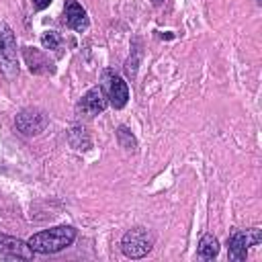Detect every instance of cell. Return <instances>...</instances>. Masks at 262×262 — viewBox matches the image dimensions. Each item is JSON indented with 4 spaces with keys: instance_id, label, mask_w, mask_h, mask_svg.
I'll list each match as a JSON object with an SVG mask.
<instances>
[{
    "instance_id": "6da1fadb",
    "label": "cell",
    "mask_w": 262,
    "mask_h": 262,
    "mask_svg": "<svg viewBox=\"0 0 262 262\" xmlns=\"http://www.w3.org/2000/svg\"><path fill=\"white\" fill-rule=\"evenodd\" d=\"M76 233L78 231L72 225H57V227L43 229V231L35 233L29 239V246L37 254H55V252L72 246L76 239Z\"/></svg>"
},
{
    "instance_id": "7a4b0ae2",
    "label": "cell",
    "mask_w": 262,
    "mask_h": 262,
    "mask_svg": "<svg viewBox=\"0 0 262 262\" xmlns=\"http://www.w3.org/2000/svg\"><path fill=\"white\" fill-rule=\"evenodd\" d=\"M154 248V237L145 227H131L121 239V250L127 258H143Z\"/></svg>"
},
{
    "instance_id": "3957f363",
    "label": "cell",
    "mask_w": 262,
    "mask_h": 262,
    "mask_svg": "<svg viewBox=\"0 0 262 262\" xmlns=\"http://www.w3.org/2000/svg\"><path fill=\"white\" fill-rule=\"evenodd\" d=\"M262 242V233L258 227L252 229H235L227 237V256L233 262H244L248 256V246H258Z\"/></svg>"
},
{
    "instance_id": "277c9868",
    "label": "cell",
    "mask_w": 262,
    "mask_h": 262,
    "mask_svg": "<svg viewBox=\"0 0 262 262\" xmlns=\"http://www.w3.org/2000/svg\"><path fill=\"white\" fill-rule=\"evenodd\" d=\"M0 70L14 78L18 74V59H16V39L12 29L6 23H0Z\"/></svg>"
},
{
    "instance_id": "5b68a950",
    "label": "cell",
    "mask_w": 262,
    "mask_h": 262,
    "mask_svg": "<svg viewBox=\"0 0 262 262\" xmlns=\"http://www.w3.org/2000/svg\"><path fill=\"white\" fill-rule=\"evenodd\" d=\"M14 123L23 135H39L49 125V117L41 108H23L16 115Z\"/></svg>"
},
{
    "instance_id": "8992f818",
    "label": "cell",
    "mask_w": 262,
    "mask_h": 262,
    "mask_svg": "<svg viewBox=\"0 0 262 262\" xmlns=\"http://www.w3.org/2000/svg\"><path fill=\"white\" fill-rule=\"evenodd\" d=\"M104 80H106V98L111 100V104L115 108H123L129 100V88H127V82L113 74V72H104Z\"/></svg>"
},
{
    "instance_id": "52a82bcc",
    "label": "cell",
    "mask_w": 262,
    "mask_h": 262,
    "mask_svg": "<svg viewBox=\"0 0 262 262\" xmlns=\"http://www.w3.org/2000/svg\"><path fill=\"white\" fill-rule=\"evenodd\" d=\"M104 108H106V96H104V92L98 86L96 88H90L82 96V100L78 102V111H82L88 117H94V115L102 113Z\"/></svg>"
},
{
    "instance_id": "ba28073f",
    "label": "cell",
    "mask_w": 262,
    "mask_h": 262,
    "mask_svg": "<svg viewBox=\"0 0 262 262\" xmlns=\"http://www.w3.org/2000/svg\"><path fill=\"white\" fill-rule=\"evenodd\" d=\"M0 252L10 258H25V260L33 258V250L29 242H23L12 235H2V233H0Z\"/></svg>"
},
{
    "instance_id": "9c48e42d",
    "label": "cell",
    "mask_w": 262,
    "mask_h": 262,
    "mask_svg": "<svg viewBox=\"0 0 262 262\" xmlns=\"http://www.w3.org/2000/svg\"><path fill=\"white\" fill-rule=\"evenodd\" d=\"M25 61L33 74H53V63L47 59L45 53H41L35 47H25Z\"/></svg>"
},
{
    "instance_id": "30bf717a",
    "label": "cell",
    "mask_w": 262,
    "mask_h": 262,
    "mask_svg": "<svg viewBox=\"0 0 262 262\" xmlns=\"http://www.w3.org/2000/svg\"><path fill=\"white\" fill-rule=\"evenodd\" d=\"M66 23L78 33L88 29V14L76 0H66Z\"/></svg>"
},
{
    "instance_id": "8fae6325",
    "label": "cell",
    "mask_w": 262,
    "mask_h": 262,
    "mask_svg": "<svg viewBox=\"0 0 262 262\" xmlns=\"http://www.w3.org/2000/svg\"><path fill=\"white\" fill-rule=\"evenodd\" d=\"M219 254V242L213 233H205L199 242V256L203 260H213Z\"/></svg>"
},
{
    "instance_id": "7c38bea8",
    "label": "cell",
    "mask_w": 262,
    "mask_h": 262,
    "mask_svg": "<svg viewBox=\"0 0 262 262\" xmlns=\"http://www.w3.org/2000/svg\"><path fill=\"white\" fill-rule=\"evenodd\" d=\"M117 137H119V143H121L125 149H129V151L135 149V137L131 135V131H129L127 127H119V129H117Z\"/></svg>"
},
{
    "instance_id": "4fadbf2b",
    "label": "cell",
    "mask_w": 262,
    "mask_h": 262,
    "mask_svg": "<svg viewBox=\"0 0 262 262\" xmlns=\"http://www.w3.org/2000/svg\"><path fill=\"white\" fill-rule=\"evenodd\" d=\"M41 43H43L45 49H57V45H59V35H57L55 31H47V33H43Z\"/></svg>"
},
{
    "instance_id": "5bb4252c",
    "label": "cell",
    "mask_w": 262,
    "mask_h": 262,
    "mask_svg": "<svg viewBox=\"0 0 262 262\" xmlns=\"http://www.w3.org/2000/svg\"><path fill=\"white\" fill-rule=\"evenodd\" d=\"M51 4V0H33V6L37 8V10H43V8H47Z\"/></svg>"
},
{
    "instance_id": "9a60e30c",
    "label": "cell",
    "mask_w": 262,
    "mask_h": 262,
    "mask_svg": "<svg viewBox=\"0 0 262 262\" xmlns=\"http://www.w3.org/2000/svg\"><path fill=\"white\" fill-rule=\"evenodd\" d=\"M151 2H154V6H160V4L164 2V0H151Z\"/></svg>"
},
{
    "instance_id": "2e32d148",
    "label": "cell",
    "mask_w": 262,
    "mask_h": 262,
    "mask_svg": "<svg viewBox=\"0 0 262 262\" xmlns=\"http://www.w3.org/2000/svg\"><path fill=\"white\" fill-rule=\"evenodd\" d=\"M256 2H262V0H256Z\"/></svg>"
}]
</instances>
